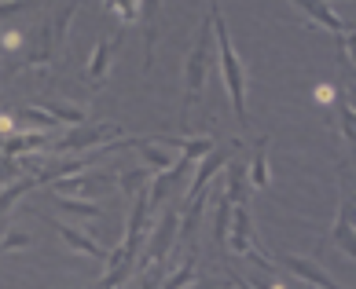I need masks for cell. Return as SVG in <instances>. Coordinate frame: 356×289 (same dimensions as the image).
<instances>
[{
    "instance_id": "obj_2",
    "label": "cell",
    "mask_w": 356,
    "mask_h": 289,
    "mask_svg": "<svg viewBox=\"0 0 356 289\" xmlns=\"http://www.w3.org/2000/svg\"><path fill=\"white\" fill-rule=\"evenodd\" d=\"M209 37H213V22L209 15L199 26V37L191 44V55H188V67H184V103H180V121H191V110L195 103L202 99L206 91V73H209Z\"/></svg>"
},
{
    "instance_id": "obj_5",
    "label": "cell",
    "mask_w": 356,
    "mask_h": 289,
    "mask_svg": "<svg viewBox=\"0 0 356 289\" xmlns=\"http://www.w3.org/2000/svg\"><path fill=\"white\" fill-rule=\"evenodd\" d=\"M107 139H122V128L111 125V121H103V125H77L70 136H63L56 143V150L59 154H74V150H88V147H103Z\"/></svg>"
},
{
    "instance_id": "obj_16",
    "label": "cell",
    "mask_w": 356,
    "mask_h": 289,
    "mask_svg": "<svg viewBox=\"0 0 356 289\" xmlns=\"http://www.w3.org/2000/svg\"><path fill=\"white\" fill-rule=\"evenodd\" d=\"M122 147H136L140 154H143V161H147L154 173H162V168H169L173 165V157H169L165 150H158V147H151L147 139H122Z\"/></svg>"
},
{
    "instance_id": "obj_18",
    "label": "cell",
    "mask_w": 356,
    "mask_h": 289,
    "mask_svg": "<svg viewBox=\"0 0 356 289\" xmlns=\"http://www.w3.org/2000/svg\"><path fill=\"white\" fill-rule=\"evenodd\" d=\"M15 117H19V121H26V125H33V128H41V132H56V128H59V121L44 107H22Z\"/></svg>"
},
{
    "instance_id": "obj_3",
    "label": "cell",
    "mask_w": 356,
    "mask_h": 289,
    "mask_svg": "<svg viewBox=\"0 0 356 289\" xmlns=\"http://www.w3.org/2000/svg\"><path fill=\"white\" fill-rule=\"evenodd\" d=\"M228 245H232V253H235V256H250V260H254V268H261V271H268V268H272V260L254 245V220H250V209H246V205H232Z\"/></svg>"
},
{
    "instance_id": "obj_6",
    "label": "cell",
    "mask_w": 356,
    "mask_h": 289,
    "mask_svg": "<svg viewBox=\"0 0 356 289\" xmlns=\"http://www.w3.org/2000/svg\"><path fill=\"white\" fill-rule=\"evenodd\" d=\"M232 154H235V150H228V147H213V150L202 157V165L195 168V179H191V187H188V202H195V198H199V194L209 187V179H213L224 165H228Z\"/></svg>"
},
{
    "instance_id": "obj_19",
    "label": "cell",
    "mask_w": 356,
    "mask_h": 289,
    "mask_svg": "<svg viewBox=\"0 0 356 289\" xmlns=\"http://www.w3.org/2000/svg\"><path fill=\"white\" fill-rule=\"evenodd\" d=\"M56 183V194H70V191H96V187H107V179H99V176H74V179H51Z\"/></svg>"
},
{
    "instance_id": "obj_13",
    "label": "cell",
    "mask_w": 356,
    "mask_h": 289,
    "mask_svg": "<svg viewBox=\"0 0 356 289\" xmlns=\"http://www.w3.org/2000/svg\"><path fill=\"white\" fill-rule=\"evenodd\" d=\"M44 143H48V132H11V136H0V154L15 157V154L44 147Z\"/></svg>"
},
{
    "instance_id": "obj_17",
    "label": "cell",
    "mask_w": 356,
    "mask_h": 289,
    "mask_svg": "<svg viewBox=\"0 0 356 289\" xmlns=\"http://www.w3.org/2000/svg\"><path fill=\"white\" fill-rule=\"evenodd\" d=\"M199 256H195V245H191V253H188V260H184V268L177 271V274H169V279H162V286L165 289H180V286H195L199 282Z\"/></svg>"
},
{
    "instance_id": "obj_30",
    "label": "cell",
    "mask_w": 356,
    "mask_h": 289,
    "mask_svg": "<svg viewBox=\"0 0 356 289\" xmlns=\"http://www.w3.org/2000/svg\"><path fill=\"white\" fill-rule=\"evenodd\" d=\"M154 15H158V0H140V19L154 22Z\"/></svg>"
},
{
    "instance_id": "obj_8",
    "label": "cell",
    "mask_w": 356,
    "mask_h": 289,
    "mask_svg": "<svg viewBox=\"0 0 356 289\" xmlns=\"http://www.w3.org/2000/svg\"><path fill=\"white\" fill-rule=\"evenodd\" d=\"M41 220H44L48 227L56 231V234H59V238L67 242L70 249H77V253H85V256H96V260H107V249L96 245L92 238H85L81 231H74V227H67V223H59V220H51V216H41Z\"/></svg>"
},
{
    "instance_id": "obj_4",
    "label": "cell",
    "mask_w": 356,
    "mask_h": 289,
    "mask_svg": "<svg viewBox=\"0 0 356 289\" xmlns=\"http://www.w3.org/2000/svg\"><path fill=\"white\" fill-rule=\"evenodd\" d=\"M173 238H177V209H165L162 213V220H158V227H154V238L147 242V249H140L143 256H136V260H143V271L147 268H165V256H169V249H173Z\"/></svg>"
},
{
    "instance_id": "obj_9",
    "label": "cell",
    "mask_w": 356,
    "mask_h": 289,
    "mask_svg": "<svg viewBox=\"0 0 356 289\" xmlns=\"http://www.w3.org/2000/svg\"><path fill=\"white\" fill-rule=\"evenodd\" d=\"M114 55V41H103L96 44V51H92V59H88V70H85V81H88V88H99L103 81H107V73H111V59Z\"/></svg>"
},
{
    "instance_id": "obj_24",
    "label": "cell",
    "mask_w": 356,
    "mask_h": 289,
    "mask_svg": "<svg viewBox=\"0 0 356 289\" xmlns=\"http://www.w3.org/2000/svg\"><path fill=\"white\" fill-rule=\"evenodd\" d=\"M151 173H143V168H133V173H122V179H118V187H122V194H136L147 187Z\"/></svg>"
},
{
    "instance_id": "obj_21",
    "label": "cell",
    "mask_w": 356,
    "mask_h": 289,
    "mask_svg": "<svg viewBox=\"0 0 356 289\" xmlns=\"http://www.w3.org/2000/svg\"><path fill=\"white\" fill-rule=\"evenodd\" d=\"M103 4H107V11H114L122 26H133L140 19V0H103Z\"/></svg>"
},
{
    "instance_id": "obj_14",
    "label": "cell",
    "mask_w": 356,
    "mask_h": 289,
    "mask_svg": "<svg viewBox=\"0 0 356 289\" xmlns=\"http://www.w3.org/2000/svg\"><path fill=\"white\" fill-rule=\"evenodd\" d=\"M246 176L254 187H268V136L254 139V157L246 165Z\"/></svg>"
},
{
    "instance_id": "obj_15",
    "label": "cell",
    "mask_w": 356,
    "mask_h": 289,
    "mask_svg": "<svg viewBox=\"0 0 356 289\" xmlns=\"http://www.w3.org/2000/svg\"><path fill=\"white\" fill-rule=\"evenodd\" d=\"M41 183H44V176H41V173H37V176H22V179H15V183H8V187L0 191V216H8V213H11V205H15L26 191L41 187Z\"/></svg>"
},
{
    "instance_id": "obj_29",
    "label": "cell",
    "mask_w": 356,
    "mask_h": 289,
    "mask_svg": "<svg viewBox=\"0 0 356 289\" xmlns=\"http://www.w3.org/2000/svg\"><path fill=\"white\" fill-rule=\"evenodd\" d=\"M19 132V117L15 114H0V136H11Z\"/></svg>"
},
{
    "instance_id": "obj_7",
    "label": "cell",
    "mask_w": 356,
    "mask_h": 289,
    "mask_svg": "<svg viewBox=\"0 0 356 289\" xmlns=\"http://www.w3.org/2000/svg\"><path fill=\"white\" fill-rule=\"evenodd\" d=\"M334 245L341 249L346 256L356 253L353 245V205H349V187H346V176H341V198H338V220H334V231H331Z\"/></svg>"
},
{
    "instance_id": "obj_27",
    "label": "cell",
    "mask_w": 356,
    "mask_h": 289,
    "mask_svg": "<svg viewBox=\"0 0 356 289\" xmlns=\"http://www.w3.org/2000/svg\"><path fill=\"white\" fill-rule=\"evenodd\" d=\"M15 249H30V234L11 231L8 238H0V253H15Z\"/></svg>"
},
{
    "instance_id": "obj_28",
    "label": "cell",
    "mask_w": 356,
    "mask_h": 289,
    "mask_svg": "<svg viewBox=\"0 0 356 289\" xmlns=\"http://www.w3.org/2000/svg\"><path fill=\"white\" fill-rule=\"evenodd\" d=\"M33 0H0V22L11 19V15H19V11H26Z\"/></svg>"
},
{
    "instance_id": "obj_22",
    "label": "cell",
    "mask_w": 356,
    "mask_h": 289,
    "mask_svg": "<svg viewBox=\"0 0 356 289\" xmlns=\"http://www.w3.org/2000/svg\"><path fill=\"white\" fill-rule=\"evenodd\" d=\"M44 110L56 117V121H70V125H85L88 114L81 107H67V103H44Z\"/></svg>"
},
{
    "instance_id": "obj_20",
    "label": "cell",
    "mask_w": 356,
    "mask_h": 289,
    "mask_svg": "<svg viewBox=\"0 0 356 289\" xmlns=\"http://www.w3.org/2000/svg\"><path fill=\"white\" fill-rule=\"evenodd\" d=\"M228 223H232V202L224 198V194H217V234H213V242L217 249H228Z\"/></svg>"
},
{
    "instance_id": "obj_25",
    "label": "cell",
    "mask_w": 356,
    "mask_h": 289,
    "mask_svg": "<svg viewBox=\"0 0 356 289\" xmlns=\"http://www.w3.org/2000/svg\"><path fill=\"white\" fill-rule=\"evenodd\" d=\"M59 209H67V213H77V216H85V220H99V216H103V209H99V205L74 202V198H63V194H59Z\"/></svg>"
},
{
    "instance_id": "obj_10",
    "label": "cell",
    "mask_w": 356,
    "mask_h": 289,
    "mask_svg": "<svg viewBox=\"0 0 356 289\" xmlns=\"http://www.w3.org/2000/svg\"><path fill=\"white\" fill-rule=\"evenodd\" d=\"M246 183H250V176H246V161H239V157H228V198L232 205H250V191H246Z\"/></svg>"
},
{
    "instance_id": "obj_26",
    "label": "cell",
    "mask_w": 356,
    "mask_h": 289,
    "mask_svg": "<svg viewBox=\"0 0 356 289\" xmlns=\"http://www.w3.org/2000/svg\"><path fill=\"white\" fill-rule=\"evenodd\" d=\"M22 168H26V161H15V157L0 154V183H11L15 176H22Z\"/></svg>"
},
{
    "instance_id": "obj_1",
    "label": "cell",
    "mask_w": 356,
    "mask_h": 289,
    "mask_svg": "<svg viewBox=\"0 0 356 289\" xmlns=\"http://www.w3.org/2000/svg\"><path fill=\"white\" fill-rule=\"evenodd\" d=\"M209 22H213V37H217V48H220V73H224L228 96L235 103V117H239V125L246 128L250 125V117H246V70H243V62L232 48V33H228V26H224V15H220L217 4H209Z\"/></svg>"
},
{
    "instance_id": "obj_12",
    "label": "cell",
    "mask_w": 356,
    "mask_h": 289,
    "mask_svg": "<svg viewBox=\"0 0 356 289\" xmlns=\"http://www.w3.org/2000/svg\"><path fill=\"white\" fill-rule=\"evenodd\" d=\"M286 268H290V274L294 279H301V282H309V286H327V289H338V282L327 274L323 268H316L312 260H301V256H290L286 260Z\"/></svg>"
},
{
    "instance_id": "obj_11",
    "label": "cell",
    "mask_w": 356,
    "mask_h": 289,
    "mask_svg": "<svg viewBox=\"0 0 356 289\" xmlns=\"http://www.w3.org/2000/svg\"><path fill=\"white\" fill-rule=\"evenodd\" d=\"M290 4H298L316 26H327V30H331L334 37H338V33H346V22H341L334 11L327 8V0H290Z\"/></svg>"
},
{
    "instance_id": "obj_23",
    "label": "cell",
    "mask_w": 356,
    "mask_h": 289,
    "mask_svg": "<svg viewBox=\"0 0 356 289\" xmlns=\"http://www.w3.org/2000/svg\"><path fill=\"white\" fill-rule=\"evenodd\" d=\"M338 125H341V139L353 143V110H349V96H346V88L338 91Z\"/></svg>"
}]
</instances>
